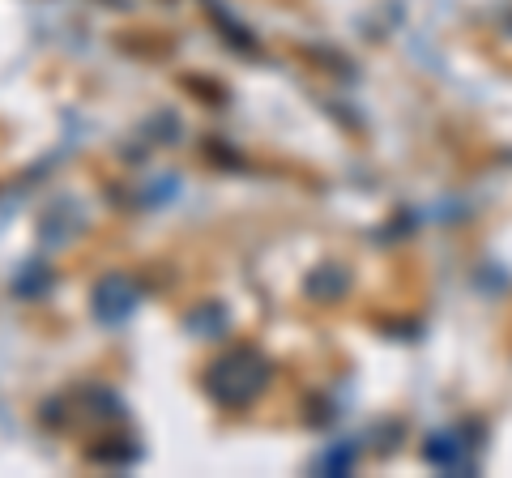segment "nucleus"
<instances>
[{
	"label": "nucleus",
	"mask_w": 512,
	"mask_h": 478,
	"mask_svg": "<svg viewBox=\"0 0 512 478\" xmlns=\"http://www.w3.org/2000/svg\"><path fill=\"white\" fill-rule=\"evenodd\" d=\"M265 380H269V368L256 350H231V355H222L205 372V389H210L218 406H248L265 389Z\"/></svg>",
	"instance_id": "f257e3e1"
},
{
	"label": "nucleus",
	"mask_w": 512,
	"mask_h": 478,
	"mask_svg": "<svg viewBox=\"0 0 512 478\" xmlns=\"http://www.w3.org/2000/svg\"><path fill=\"white\" fill-rule=\"evenodd\" d=\"M90 308L94 316H99L103 325H120L133 316L137 308V282L128 278V274H107L99 278V286H94V295H90Z\"/></svg>",
	"instance_id": "f03ea898"
}]
</instances>
